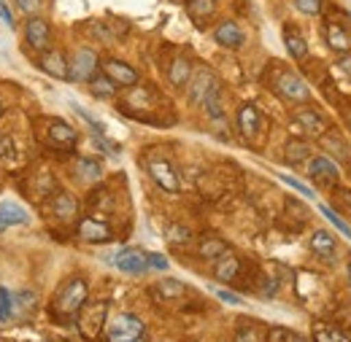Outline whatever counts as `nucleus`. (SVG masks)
Instances as JSON below:
<instances>
[{"instance_id": "a18cd8bd", "label": "nucleus", "mask_w": 351, "mask_h": 342, "mask_svg": "<svg viewBox=\"0 0 351 342\" xmlns=\"http://www.w3.org/2000/svg\"><path fill=\"white\" fill-rule=\"evenodd\" d=\"M349 286H351V261H349Z\"/></svg>"}, {"instance_id": "79ce46f5", "label": "nucleus", "mask_w": 351, "mask_h": 342, "mask_svg": "<svg viewBox=\"0 0 351 342\" xmlns=\"http://www.w3.org/2000/svg\"><path fill=\"white\" fill-rule=\"evenodd\" d=\"M217 297H219L221 302H227V304H241V297L238 294H232V291H217Z\"/></svg>"}, {"instance_id": "39448f33", "label": "nucleus", "mask_w": 351, "mask_h": 342, "mask_svg": "<svg viewBox=\"0 0 351 342\" xmlns=\"http://www.w3.org/2000/svg\"><path fill=\"white\" fill-rule=\"evenodd\" d=\"M79 240L89 243V246H100V243H111L114 240V232L111 226L103 221V218H95V215H84L79 221Z\"/></svg>"}, {"instance_id": "c85d7f7f", "label": "nucleus", "mask_w": 351, "mask_h": 342, "mask_svg": "<svg viewBox=\"0 0 351 342\" xmlns=\"http://www.w3.org/2000/svg\"><path fill=\"white\" fill-rule=\"evenodd\" d=\"M154 294L162 297V300H178V297L186 294V286L173 280V278H168V280H160V283L154 286Z\"/></svg>"}, {"instance_id": "dca6fc26", "label": "nucleus", "mask_w": 351, "mask_h": 342, "mask_svg": "<svg viewBox=\"0 0 351 342\" xmlns=\"http://www.w3.org/2000/svg\"><path fill=\"white\" fill-rule=\"evenodd\" d=\"M214 41L224 46V49H238V46H243V33H241V27L235 22H221L219 27L214 30Z\"/></svg>"}, {"instance_id": "20e7f679", "label": "nucleus", "mask_w": 351, "mask_h": 342, "mask_svg": "<svg viewBox=\"0 0 351 342\" xmlns=\"http://www.w3.org/2000/svg\"><path fill=\"white\" fill-rule=\"evenodd\" d=\"M97 76V54L92 49H79L68 62L71 81H92Z\"/></svg>"}, {"instance_id": "1a4fd4ad", "label": "nucleus", "mask_w": 351, "mask_h": 342, "mask_svg": "<svg viewBox=\"0 0 351 342\" xmlns=\"http://www.w3.org/2000/svg\"><path fill=\"white\" fill-rule=\"evenodd\" d=\"M76 318H79L82 332H84L87 337H95V334H100V329L106 326V324H103V318H106V304H103V302H100V304H92V307L84 304Z\"/></svg>"}, {"instance_id": "7ed1b4c3", "label": "nucleus", "mask_w": 351, "mask_h": 342, "mask_svg": "<svg viewBox=\"0 0 351 342\" xmlns=\"http://www.w3.org/2000/svg\"><path fill=\"white\" fill-rule=\"evenodd\" d=\"M276 92L284 97V100H289V103H306L308 97H311V89L306 86V81L298 76V73H292V70H281L278 76H276Z\"/></svg>"}, {"instance_id": "bb28decb", "label": "nucleus", "mask_w": 351, "mask_h": 342, "mask_svg": "<svg viewBox=\"0 0 351 342\" xmlns=\"http://www.w3.org/2000/svg\"><path fill=\"white\" fill-rule=\"evenodd\" d=\"M313 342H351V334H346L343 329L327 326V324H316L313 326Z\"/></svg>"}, {"instance_id": "393cba45", "label": "nucleus", "mask_w": 351, "mask_h": 342, "mask_svg": "<svg viewBox=\"0 0 351 342\" xmlns=\"http://www.w3.org/2000/svg\"><path fill=\"white\" fill-rule=\"evenodd\" d=\"M197 254L203 259H208V261H217L219 256L227 254V243L219 240V237H203V240L197 243Z\"/></svg>"}, {"instance_id": "9d476101", "label": "nucleus", "mask_w": 351, "mask_h": 342, "mask_svg": "<svg viewBox=\"0 0 351 342\" xmlns=\"http://www.w3.org/2000/svg\"><path fill=\"white\" fill-rule=\"evenodd\" d=\"M38 65H41V70H44L46 76H51V79H60V81L68 79V62H65L62 51H57V49H46L44 54H41V60H38Z\"/></svg>"}, {"instance_id": "2f4dec72", "label": "nucleus", "mask_w": 351, "mask_h": 342, "mask_svg": "<svg viewBox=\"0 0 351 342\" xmlns=\"http://www.w3.org/2000/svg\"><path fill=\"white\" fill-rule=\"evenodd\" d=\"M89 89H92V94H95V97H114L117 84L103 73V76H95V79L89 81Z\"/></svg>"}, {"instance_id": "58836bf2", "label": "nucleus", "mask_w": 351, "mask_h": 342, "mask_svg": "<svg viewBox=\"0 0 351 342\" xmlns=\"http://www.w3.org/2000/svg\"><path fill=\"white\" fill-rule=\"evenodd\" d=\"M146 261H149L152 269H168V259L162 254H146Z\"/></svg>"}, {"instance_id": "f8f14e48", "label": "nucleus", "mask_w": 351, "mask_h": 342, "mask_svg": "<svg viewBox=\"0 0 351 342\" xmlns=\"http://www.w3.org/2000/svg\"><path fill=\"white\" fill-rule=\"evenodd\" d=\"M211 86H217L214 73L206 70V68H200V70L189 79V100H192L195 105H203V100H206V94L211 92Z\"/></svg>"}, {"instance_id": "c03bdc74", "label": "nucleus", "mask_w": 351, "mask_h": 342, "mask_svg": "<svg viewBox=\"0 0 351 342\" xmlns=\"http://www.w3.org/2000/svg\"><path fill=\"white\" fill-rule=\"evenodd\" d=\"M338 68L343 70V76H349V79H351V54H346V57H341V62H338Z\"/></svg>"}, {"instance_id": "0eeeda50", "label": "nucleus", "mask_w": 351, "mask_h": 342, "mask_svg": "<svg viewBox=\"0 0 351 342\" xmlns=\"http://www.w3.org/2000/svg\"><path fill=\"white\" fill-rule=\"evenodd\" d=\"M111 264H114L117 269L128 272V275H143V272L149 269L146 254H143V251H138V248H125V251H119L117 256L111 259Z\"/></svg>"}, {"instance_id": "49530a36", "label": "nucleus", "mask_w": 351, "mask_h": 342, "mask_svg": "<svg viewBox=\"0 0 351 342\" xmlns=\"http://www.w3.org/2000/svg\"><path fill=\"white\" fill-rule=\"evenodd\" d=\"M3 229H5V224H3V221H0V232H3Z\"/></svg>"}, {"instance_id": "ddd939ff", "label": "nucleus", "mask_w": 351, "mask_h": 342, "mask_svg": "<svg viewBox=\"0 0 351 342\" xmlns=\"http://www.w3.org/2000/svg\"><path fill=\"white\" fill-rule=\"evenodd\" d=\"M76 140H79V135L71 124H65V122H51L49 124V143L54 148H73Z\"/></svg>"}, {"instance_id": "423d86ee", "label": "nucleus", "mask_w": 351, "mask_h": 342, "mask_svg": "<svg viewBox=\"0 0 351 342\" xmlns=\"http://www.w3.org/2000/svg\"><path fill=\"white\" fill-rule=\"evenodd\" d=\"M146 168H149V175L154 178V183L162 186L165 192H178V189H181L178 175H176L173 165H171L168 159H162V157H152V159L146 162Z\"/></svg>"}, {"instance_id": "e433bc0d", "label": "nucleus", "mask_w": 351, "mask_h": 342, "mask_svg": "<svg viewBox=\"0 0 351 342\" xmlns=\"http://www.w3.org/2000/svg\"><path fill=\"white\" fill-rule=\"evenodd\" d=\"M235 342H260V332L254 326H241L235 334Z\"/></svg>"}, {"instance_id": "f257e3e1", "label": "nucleus", "mask_w": 351, "mask_h": 342, "mask_svg": "<svg viewBox=\"0 0 351 342\" xmlns=\"http://www.w3.org/2000/svg\"><path fill=\"white\" fill-rule=\"evenodd\" d=\"M87 280L84 278H71L60 291L57 297L51 300V315L57 321H71L82 313V307L87 304Z\"/></svg>"}, {"instance_id": "37998d69", "label": "nucleus", "mask_w": 351, "mask_h": 342, "mask_svg": "<svg viewBox=\"0 0 351 342\" xmlns=\"http://www.w3.org/2000/svg\"><path fill=\"white\" fill-rule=\"evenodd\" d=\"M0 19H3V22L8 25V27H14V14L8 11V5H5L3 0H0Z\"/></svg>"}, {"instance_id": "b1692460", "label": "nucleus", "mask_w": 351, "mask_h": 342, "mask_svg": "<svg viewBox=\"0 0 351 342\" xmlns=\"http://www.w3.org/2000/svg\"><path fill=\"white\" fill-rule=\"evenodd\" d=\"M295 122H298L300 129L308 132V135H322V132H324V122H322V116H319L316 111H311V108L298 111V114H295Z\"/></svg>"}, {"instance_id": "cd10ccee", "label": "nucleus", "mask_w": 351, "mask_h": 342, "mask_svg": "<svg viewBox=\"0 0 351 342\" xmlns=\"http://www.w3.org/2000/svg\"><path fill=\"white\" fill-rule=\"evenodd\" d=\"M76 175H79L82 181H87V183H95V181H100L103 168H100V162H97V159L79 157V159H76Z\"/></svg>"}, {"instance_id": "a19ab883", "label": "nucleus", "mask_w": 351, "mask_h": 342, "mask_svg": "<svg viewBox=\"0 0 351 342\" xmlns=\"http://www.w3.org/2000/svg\"><path fill=\"white\" fill-rule=\"evenodd\" d=\"M0 157H5V159L14 157V143L8 137H0Z\"/></svg>"}, {"instance_id": "5701e85b", "label": "nucleus", "mask_w": 351, "mask_h": 342, "mask_svg": "<svg viewBox=\"0 0 351 342\" xmlns=\"http://www.w3.org/2000/svg\"><path fill=\"white\" fill-rule=\"evenodd\" d=\"M168 79H171V84L178 86V89L186 86L189 79H192V62H189L186 57H176L171 70H168Z\"/></svg>"}, {"instance_id": "c9c22d12", "label": "nucleus", "mask_w": 351, "mask_h": 342, "mask_svg": "<svg viewBox=\"0 0 351 342\" xmlns=\"http://www.w3.org/2000/svg\"><path fill=\"white\" fill-rule=\"evenodd\" d=\"M295 8L308 16H319L322 14V0H295Z\"/></svg>"}, {"instance_id": "7c9ffc66", "label": "nucleus", "mask_w": 351, "mask_h": 342, "mask_svg": "<svg viewBox=\"0 0 351 342\" xmlns=\"http://www.w3.org/2000/svg\"><path fill=\"white\" fill-rule=\"evenodd\" d=\"M308 154H311V146L303 143V140H289V143H287V162L300 165V162L308 159Z\"/></svg>"}, {"instance_id": "412c9836", "label": "nucleus", "mask_w": 351, "mask_h": 342, "mask_svg": "<svg viewBox=\"0 0 351 342\" xmlns=\"http://www.w3.org/2000/svg\"><path fill=\"white\" fill-rule=\"evenodd\" d=\"M241 272V259L232 256V254H224V256L217 259V267H214V275L219 278L221 283H230L235 280V275Z\"/></svg>"}, {"instance_id": "f3484780", "label": "nucleus", "mask_w": 351, "mask_h": 342, "mask_svg": "<svg viewBox=\"0 0 351 342\" xmlns=\"http://www.w3.org/2000/svg\"><path fill=\"white\" fill-rule=\"evenodd\" d=\"M335 235L327 232V229H316L313 237H311V251L322 259H332L335 256Z\"/></svg>"}, {"instance_id": "f704fd0d", "label": "nucleus", "mask_w": 351, "mask_h": 342, "mask_svg": "<svg viewBox=\"0 0 351 342\" xmlns=\"http://www.w3.org/2000/svg\"><path fill=\"white\" fill-rule=\"evenodd\" d=\"M14 318V297L0 289V321H11Z\"/></svg>"}, {"instance_id": "f03ea898", "label": "nucleus", "mask_w": 351, "mask_h": 342, "mask_svg": "<svg viewBox=\"0 0 351 342\" xmlns=\"http://www.w3.org/2000/svg\"><path fill=\"white\" fill-rule=\"evenodd\" d=\"M143 340V321L135 315H117L108 324V342H138Z\"/></svg>"}, {"instance_id": "aec40b11", "label": "nucleus", "mask_w": 351, "mask_h": 342, "mask_svg": "<svg viewBox=\"0 0 351 342\" xmlns=\"http://www.w3.org/2000/svg\"><path fill=\"white\" fill-rule=\"evenodd\" d=\"M186 14L203 27L217 14V0H186Z\"/></svg>"}, {"instance_id": "72a5a7b5", "label": "nucleus", "mask_w": 351, "mask_h": 342, "mask_svg": "<svg viewBox=\"0 0 351 342\" xmlns=\"http://www.w3.org/2000/svg\"><path fill=\"white\" fill-rule=\"evenodd\" d=\"M189 240H192V232H189L186 226H178V224H173V226L168 229V243L181 246V243H189Z\"/></svg>"}, {"instance_id": "09e8293b", "label": "nucleus", "mask_w": 351, "mask_h": 342, "mask_svg": "<svg viewBox=\"0 0 351 342\" xmlns=\"http://www.w3.org/2000/svg\"><path fill=\"white\" fill-rule=\"evenodd\" d=\"M138 342H141V340H138Z\"/></svg>"}, {"instance_id": "473e14b6", "label": "nucleus", "mask_w": 351, "mask_h": 342, "mask_svg": "<svg viewBox=\"0 0 351 342\" xmlns=\"http://www.w3.org/2000/svg\"><path fill=\"white\" fill-rule=\"evenodd\" d=\"M319 211H322V215H324V218H327L338 232H343V237H346V240H351V226L346 224V218H341V215L335 213L332 208H327V205H322Z\"/></svg>"}, {"instance_id": "de8ad7c7", "label": "nucleus", "mask_w": 351, "mask_h": 342, "mask_svg": "<svg viewBox=\"0 0 351 342\" xmlns=\"http://www.w3.org/2000/svg\"><path fill=\"white\" fill-rule=\"evenodd\" d=\"M0 114H3V105H0Z\"/></svg>"}, {"instance_id": "a211bd4d", "label": "nucleus", "mask_w": 351, "mask_h": 342, "mask_svg": "<svg viewBox=\"0 0 351 342\" xmlns=\"http://www.w3.org/2000/svg\"><path fill=\"white\" fill-rule=\"evenodd\" d=\"M324 38H327V46H330L332 51H338V54H343V51H349L351 49L349 33H346L338 22H327V27H324Z\"/></svg>"}, {"instance_id": "4be33fe9", "label": "nucleus", "mask_w": 351, "mask_h": 342, "mask_svg": "<svg viewBox=\"0 0 351 342\" xmlns=\"http://www.w3.org/2000/svg\"><path fill=\"white\" fill-rule=\"evenodd\" d=\"M284 43H287V51H289L295 60H306L308 57L306 38H303L292 25H287V27H284Z\"/></svg>"}, {"instance_id": "4468645a", "label": "nucleus", "mask_w": 351, "mask_h": 342, "mask_svg": "<svg viewBox=\"0 0 351 342\" xmlns=\"http://www.w3.org/2000/svg\"><path fill=\"white\" fill-rule=\"evenodd\" d=\"M308 170H311V175L316 178V181H322V183H338L341 181V172H338V168L327 159V157H313L311 159V165H308Z\"/></svg>"}, {"instance_id": "4c0bfd02", "label": "nucleus", "mask_w": 351, "mask_h": 342, "mask_svg": "<svg viewBox=\"0 0 351 342\" xmlns=\"http://www.w3.org/2000/svg\"><path fill=\"white\" fill-rule=\"evenodd\" d=\"M281 181H284V183H289L292 189H298L303 197H313V189H311V186H306V183H300L298 178H292V175H281Z\"/></svg>"}, {"instance_id": "9b49d317", "label": "nucleus", "mask_w": 351, "mask_h": 342, "mask_svg": "<svg viewBox=\"0 0 351 342\" xmlns=\"http://www.w3.org/2000/svg\"><path fill=\"white\" fill-rule=\"evenodd\" d=\"M103 73H106L117 86L138 84V73H135V68H130L128 62H119V60H108V62L103 65Z\"/></svg>"}, {"instance_id": "2eb2a0df", "label": "nucleus", "mask_w": 351, "mask_h": 342, "mask_svg": "<svg viewBox=\"0 0 351 342\" xmlns=\"http://www.w3.org/2000/svg\"><path fill=\"white\" fill-rule=\"evenodd\" d=\"M260 124H263V116H260V108L257 105H243L238 111V127L243 132V137H254L260 132Z\"/></svg>"}, {"instance_id": "6e6552de", "label": "nucleus", "mask_w": 351, "mask_h": 342, "mask_svg": "<svg viewBox=\"0 0 351 342\" xmlns=\"http://www.w3.org/2000/svg\"><path fill=\"white\" fill-rule=\"evenodd\" d=\"M25 38L27 43L36 49V51H46L49 41H51V30H49V22L41 16H30L27 25H25Z\"/></svg>"}, {"instance_id": "c756f323", "label": "nucleus", "mask_w": 351, "mask_h": 342, "mask_svg": "<svg viewBox=\"0 0 351 342\" xmlns=\"http://www.w3.org/2000/svg\"><path fill=\"white\" fill-rule=\"evenodd\" d=\"M203 108H206V114H208L211 119H221L224 108H221V92H219V84L211 86V92H208V94H206V100H203Z\"/></svg>"}, {"instance_id": "ea45409f", "label": "nucleus", "mask_w": 351, "mask_h": 342, "mask_svg": "<svg viewBox=\"0 0 351 342\" xmlns=\"http://www.w3.org/2000/svg\"><path fill=\"white\" fill-rule=\"evenodd\" d=\"M16 5H19V11H25L27 16H33V14L41 8V0H16Z\"/></svg>"}, {"instance_id": "6ab92c4d", "label": "nucleus", "mask_w": 351, "mask_h": 342, "mask_svg": "<svg viewBox=\"0 0 351 342\" xmlns=\"http://www.w3.org/2000/svg\"><path fill=\"white\" fill-rule=\"evenodd\" d=\"M51 211L60 221H73L79 215V200L71 197V194H57L51 200Z\"/></svg>"}, {"instance_id": "a878e982", "label": "nucleus", "mask_w": 351, "mask_h": 342, "mask_svg": "<svg viewBox=\"0 0 351 342\" xmlns=\"http://www.w3.org/2000/svg\"><path fill=\"white\" fill-rule=\"evenodd\" d=\"M0 221L5 226H22V224H27V213L16 202H0Z\"/></svg>"}]
</instances>
